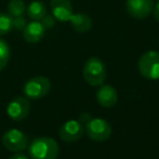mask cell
<instances>
[{
    "mask_svg": "<svg viewBox=\"0 0 159 159\" xmlns=\"http://www.w3.org/2000/svg\"><path fill=\"white\" fill-rule=\"evenodd\" d=\"M26 20H25V18L23 16L13 18V29L18 30V31H23L24 27L26 26Z\"/></svg>",
    "mask_w": 159,
    "mask_h": 159,
    "instance_id": "ac0fdd59",
    "label": "cell"
},
{
    "mask_svg": "<svg viewBox=\"0 0 159 159\" xmlns=\"http://www.w3.org/2000/svg\"><path fill=\"white\" fill-rule=\"evenodd\" d=\"M40 21H42L40 23H42L43 26L45 27V30H48V29L53 27L55 26V23H56V19L53 18V16H49V14H46Z\"/></svg>",
    "mask_w": 159,
    "mask_h": 159,
    "instance_id": "d6986e66",
    "label": "cell"
},
{
    "mask_svg": "<svg viewBox=\"0 0 159 159\" xmlns=\"http://www.w3.org/2000/svg\"><path fill=\"white\" fill-rule=\"evenodd\" d=\"M83 77L91 86H100L107 77V69L104 61L98 57H91L83 66Z\"/></svg>",
    "mask_w": 159,
    "mask_h": 159,
    "instance_id": "7a4b0ae2",
    "label": "cell"
},
{
    "mask_svg": "<svg viewBox=\"0 0 159 159\" xmlns=\"http://www.w3.org/2000/svg\"><path fill=\"white\" fill-rule=\"evenodd\" d=\"M118 99H119V96H118L117 89L111 85L102 84L96 92V100L104 108L113 107L118 102Z\"/></svg>",
    "mask_w": 159,
    "mask_h": 159,
    "instance_id": "30bf717a",
    "label": "cell"
},
{
    "mask_svg": "<svg viewBox=\"0 0 159 159\" xmlns=\"http://www.w3.org/2000/svg\"><path fill=\"white\" fill-rule=\"evenodd\" d=\"M25 10H26V7L23 0H10L8 3V13L12 18L23 16Z\"/></svg>",
    "mask_w": 159,
    "mask_h": 159,
    "instance_id": "9a60e30c",
    "label": "cell"
},
{
    "mask_svg": "<svg viewBox=\"0 0 159 159\" xmlns=\"http://www.w3.org/2000/svg\"><path fill=\"white\" fill-rule=\"evenodd\" d=\"M50 80L46 76H34L27 80L23 85V93L27 99L37 100L45 97L50 92Z\"/></svg>",
    "mask_w": 159,
    "mask_h": 159,
    "instance_id": "3957f363",
    "label": "cell"
},
{
    "mask_svg": "<svg viewBox=\"0 0 159 159\" xmlns=\"http://www.w3.org/2000/svg\"><path fill=\"white\" fill-rule=\"evenodd\" d=\"M152 16H154V19L157 21V22H159V1L156 3V5H154V9H152Z\"/></svg>",
    "mask_w": 159,
    "mask_h": 159,
    "instance_id": "ffe728a7",
    "label": "cell"
},
{
    "mask_svg": "<svg viewBox=\"0 0 159 159\" xmlns=\"http://www.w3.org/2000/svg\"><path fill=\"white\" fill-rule=\"evenodd\" d=\"M31 112V102L26 97H16L9 102L7 113L13 121H23Z\"/></svg>",
    "mask_w": 159,
    "mask_h": 159,
    "instance_id": "52a82bcc",
    "label": "cell"
},
{
    "mask_svg": "<svg viewBox=\"0 0 159 159\" xmlns=\"http://www.w3.org/2000/svg\"><path fill=\"white\" fill-rule=\"evenodd\" d=\"M10 59V46L5 39L0 38V72L6 68Z\"/></svg>",
    "mask_w": 159,
    "mask_h": 159,
    "instance_id": "e0dca14e",
    "label": "cell"
},
{
    "mask_svg": "<svg viewBox=\"0 0 159 159\" xmlns=\"http://www.w3.org/2000/svg\"><path fill=\"white\" fill-rule=\"evenodd\" d=\"M69 22L71 23L73 30L79 33H86L93 26L91 18L84 13H73Z\"/></svg>",
    "mask_w": 159,
    "mask_h": 159,
    "instance_id": "4fadbf2b",
    "label": "cell"
},
{
    "mask_svg": "<svg viewBox=\"0 0 159 159\" xmlns=\"http://www.w3.org/2000/svg\"><path fill=\"white\" fill-rule=\"evenodd\" d=\"M125 9L132 18L144 20L152 12L154 0H126Z\"/></svg>",
    "mask_w": 159,
    "mask_h": 159,
    "instance_id": "9c48e42d",
    "label": "cell"
},
{
    "mask_svg": "<svg viewBox=\"0 0 159 159\" xmlns=\"http://www.w3.org/2000/svg\"><path fill=\"white\" fill-rule=\"evenodd\" d=\"M50 8L53 18L60 22L70 21L73 14L72 5L70 0H51Z\"/></svg>",
    "mask_w": 159,
    "mask_h": 159,
    "instance_id": "8fae6325",
    "label": "cell"
},
{
    "mask_svg": "<svg viewBox=\"0 0 159 159\" xmlns=\"http://www.w3.org/2000/svg\"><path fill=\"white\" fill-rule=\"evenodd\" d=\"M27 16L33 21H40L47 14L46 6L42 1H33L26 8Z\"/></svg>",
    "mask_w": 159,
    "mask_h": 159,
    "instance_id": "5bb4252c",
    "label": "cell"
},
{
    "mask_svg": "<svg viewBox=\"0 0 159 159\" xmlns=\"http://www.w3.org/2000/svg\"><path fill=\"white\" fill-rule=\"evenodd\" d=\"M2 145L9 152H23L29 146V139L27 136L18 129H11L3 133L1 137Z\"/></svg>",
    "mask_w": 159,
    "mask_h": 159,
    "instance_id": "8992f818",
    "label": "cell"
},
{
    "mask_svg": "<svg viewBox=\"0 0 159 159\" xmlns=\"http://www.w3.org/2000/svg\"><path fill=\"white\" fill-rule=\"evenodd\" d=\"M139 72L147 80H159V51L144 52L139 60Z\"/></svg>",
    "mask_w": 159,
    "mask_h": 159,
    "instance_id": "277c9868",
    "label": "cell"
},
{
    "mask_svg": "<svg viewBox=\"0 0 159 159\" xmlns=\"http://www.w3.org/2000/svg\"><path fill=\"white\" fill-rule=\"evenodd\" d=\"M10 159H30V158L25 154H23V152H16Z\"/></svg>",
    "mask_w": 159,
    "mask_h": 159,
    "instance_id": "44dd1931",
    "label": "cell"
},
{
    "mask_svg": "<svg viewBox=\"0 0 159 159\" xmlns=\"http://www.w3.org/2000/svg\"><path fill=\"white\" fill-rule=\"evenodd\" d=\"M84 124L79 120H69L64 122L59 130V136L63 142L73 143L84 135Z\"/></svg>",
    "mask_w": 159,
    "mask_h": 159,
    "instance_id": "ba28073f",
    "label": "cell"
},
{
    "mask_svg": "<svg viewBox=\"0 0 159 159\" xmlns=\"http://www.w3.org/2000/svg\"><path fill=\"white\" fill-rule=\"evenodd\" d=\"M59 152V145L51 137H36L29 145V155L31 159H57Z\"/></svg>",
    "mask_w": 159,
    "mask_h": 159,
    "instance_id": "6da1fadb",
    "label": "cell"
},
{
    "mask_svg": "<svg viewBox=\"0 0 159 159\" xmlns=\"http://www.w3.org/2000/svg\"><path fill=\"white\" fill-rule=\"evenodd\" d=\"M85 132L92 141L105 142L112 134V128L107 120L92 117L91 120L85 124Z\"/></svg>",
    "mask_w": 159,
    "mask_h": 159,
    "instance_id": "5b68a950",
    "label": "cell"
},
{
    "mask_svg": "<svg viewBox=\"0 0 159 159\" xmlns=\"http://www.w3.org/2000/svg\"><path fill=\"white\" fill-rule=\"evenodd\" d=\"M158 1H159V0H158Z\"/></svg>",
    "mask_w": 159,
    "mask_h": 159,
    "instance_id": "7402d4cb",
    "label": "cell"
},
{
    "mask_svg": "<svg viewBox=\"0 0 159 159\" xmlns=\"http://www.w3.org/2000/svg\"><path fill=\"white\" fill-rule=\"evenodd\" d=\"M13 30V18L9 13L0 12V36L7 35Z\"/></svg>",
    "mask_w": 159,
    "mask_h": 159,
    "instance_id": "2e32d148",
    "label": "cell"
},
{
    "mask_svg": "<svg viewBox=\"0 0 159 159\" xmlns=\"http://www.w3.org/2000/svg\"><path fill=\"white\" fill-rule=\"evenodd\" d=\"M45 27L39 21H33V22L26 24L23 30V38L25 42L30 44H36L40 42L45 36Z\"/></svg>",
    "mask_w": 159,
    "mask_h": 159,
    "instance_id": "7c38bea8",
    "label": "cell"
}]
</instances>
